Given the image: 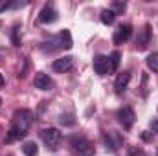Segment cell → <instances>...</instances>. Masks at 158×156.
Returning a JSON list of instances; mask_svg holds the SVG:
<instances>
[{"instance_id":"ac0fdd59","label":"cell","mask_w":158,"mask_h":156,"mask_svg":"<svg viewBox=\"0 0 158 156\" xmlns=\"http://www.w3.org/2000/svg\"><path fill=\"white\" fill-rule=\"evenodd\" d=\"M151 129H153L155 132H158V119H153V121H151Z\"/></svg>"},{"instance_id":"9c48e42d","label":"cell","mask_w":158,"mask_h":156,"mask_svg":"<svg viewBox=\"0 0 158 156\" xmlns=\"http://www.w3.org/2000/svg\"><path fill=\"white\" fill-rule=\"evenodd\" d=\"M33 86L35 88H39V90H52L53 88V81L48 77L46 74H42V72H37L35 74V77H33Z\"/></svg>"},{"instance_id":"6da1fadb","label":"cell","mask_w":158,"mask_h":156,"mask_svg":"<svg viewBox=\"0 0 158 156\" xmlns=\"http://www.w3.org/2000/svg\"><path fill=\"white\" fill-rule=\"evenodd\" d=\"M33 121V116L30 110H17L13 114V121H11V127L7 130V136H6V142L7 143H13L20 138H24L30 130V125Z\"/></svg>"},{"instance_id":"ffe728a7","label":"cell","mask_w":158,"mask_h":156,"mask_svg":"<svg viewBox=\"0 0 158 156\" xmlns=\"http://www.w3.org/2000/svg\"><path fill=\"white\" fill-rule=\"evenodd\" d=\"M0 105H2V99H0Z\"/></svg>"},{"instance_id":"9a60e30c","label":"cell","mask_w":158,"mask_h":156,"mask_svg":"<svg viewBox=\"0 0 158 156\" xmlns=\"http://www.w3.org/2000/svg\"><path fill=\"white\" fill-rule=\"evenodd\" d=\"M147 66H149V70L158 72V53H151L147 57Z\"/></svg>"},{"instance_id":"e0dca14e","label":"cell","mask_w":158,"mask_h":156,"mask_svg":"<svg viewBox=\"0 0 158 156\" xmlns=\"http://www.w3.org/2000/svg\"><path fill=\"white\" fill-rule=\"evenodd\" d=\"M114 7H116L118 11H125V4H121V2H116V4H114Z\"/></svg>"},{"instance_id":"7c38bea8","label":"cell","mask_w":158,"mask_h":156,"mask_svg":"<svg viewBox=\"0 0 158 156\" xmlns=\"http://www.w3.org/2000/svg\"><path fill=\"white\" fill-rule=\"evenodd\" d=\"M129 83H131V74H129V72H123V74H119L118 77H116V83H114V88H116V92H118V94L125 92V90H127V86H129Z\"/></svg>"},{"instance_id":"d6986e66","label":"cell","mask_w":158,"mask_h":156,"mask_svg":"<svg viewBox=\"0 0 158 156\" xmlns=\"http://www.w3.org/2000/svg\"><path fill=\"white\" fill-rule=\"evenodd\" d=\"M6 84V81H4V77H2V74H0V86H4Z\"/></svg>"},{"instance_id":"30bf717a","label":"cell","mask_w":158,"mask_h":156,"mask_svg":"<svg viewBox=\"0 0 158 156\" xmlns=\"http://www.w3.org/2000/svg\"><path fill=\"white\" fill-rule=\"evenodd\" d=\"M39 20L42 22V24H50V22H55V20H57V11H55V7H53V6H50V4H46V6L40 9Z\"/></svg>"},{"instance_id":"5b68a950","label":"cell","mask_w":158,"mask_h":156,"mask_svg":"<svg viewBox=\"0 0 158 156\" xmlns=\"http://www.w3.org/2000/svg\"><path fill=\"white\" fill-rule=\"evenodd\" d=\"M52 68H53V72H57V74H66V72H70V70L74 68V57L66 55V57L55 59L53 64H52Z\"/></svg>"},{"instance_id":"5bb4252c","label":"cell","mask_w":158,"mask_h":156,"mask_svg":"<svg viewBox=\"0 0 158 156\" xmlns=\"http://www.w3.org/2000/svg\"><path fill=\"white\" fill-rule=\"evenodd\" d=\"M22 153L26 156H37V153H39L37 143H35V142H26V143L22 145Z\"/></svg>"},{"instance_id":"8fae6325","label":"cell","mask_w":158,"mask_h":156,"mask_svg":"<svg viewBox=\"0 0 158 156\" xmlns=\"http://www.w3.org/2000/svg\"><path fill=\"white\" fill-rule=\"evenodd\" d=\"M149 39H151V26H143V30L138 33V40H136V48L138 50H145L147 44H149Z\"/></svg>"},{"instance_id":"277c9868","label":"cell","mask_w":158,"mask_h":156,"mask_svg":"<svg viewBox=\"0 0 158 156\" xmlns=\"http://www.w3.org/2000/svg\"><path fill=\"white\" fill-rule=\"evenodd\" d=\"M134 119H136V114H134V110H132L131 107H123V109L118 112V121L123 125V129H125V130L132 129Z\"/></svg>"},{"instance_id":"7a4b0ae2","label":"cell","mask_w":158,"mask_h":156,"mask_svg":"<svg viewBox=\"0 0 158 156\" xmlns=\"http://www.w3.org/2000/svg\"><path fill=\"white\" fill-rule=\"evenodd\" d=\"M119 51H114L110 53L109 57L105 55H96L94 57V72L98 76H107V74H114L116 68L119 64Z\"/></svg>"},{"instance_id":"ba28073f","label":"cell","mask_w":158,"mask_h":156,"mask_svg":"<svg viewBox=\"0 0 158 156\" xmlns=\"http://www.w3.org/2000/svg\"><path fill=\"white\" fill-rule=\"evenodd\" d=\"M131 35H132V26L131 24H121L118 30L114 31V44H123V42H127V40L131 39Z\"/></svg>"},{"instance_id":"52a82bcc","label":"cell","mask_w":158,"mask_h":156,"mask_svg":"<svg viewBox=\"0 0 158 156\" xmlns=\"http://www.w3.org/2000/svg\"><path fill=\"white\" fill-rule=\"evenodd\" d=\"M53 44H57V48H63V50H70L72 46H74V42H72V35H70V31L68 30H63V31H59L53 39H52Z\"/></svg>"},{"instance_id":"44dd1931","label":"cell","mask_w":158,"mask_h":156,"mask_svg":"<svg viewBox=\"0 0 158 156\" xmlns=\"http://www.w3.org/2000/svg\"><path fill=\"white\" fill-rule=\"evenodd\" d=\"M0 26H2V22H0Z\"/></svg>"},{"instance_id":"2e32d148","label":"cell","mask_w":158,"mask_h":156,"mask_svg":"<svg viewBox=\"0 0 158 156\" xmlns=\"http://www.w3.org/2000/svg\"><path fill=\"white\" fill-rule=\"evenodd\" d=\"M9 6H11V4H9L7 0H0V13H2V11H6Z\"/></svg>"},{"instance_id":"3957f363","label":"cell","mask_w":158,"mask_h":156,"mask_svg":"<svg viewBox=\"0 0 158 156\" xmlns=\"http://www.w3.org/2000/svg\"><path fill=\"white\" fill-rule=\"evenodd\" d=\"M40 138H42L44 145H46L50 151H57V149H59V145H61L63 134H61V130H59V129L50 127V129H44V130L40 132Z\"/></svg>"},{"instance_id":"4fadbf2b","label":"cell","mask_w":158,"mask_h":156,"mask_svg":"<svg viewBox=\"0 0 158 156\" xmlns=\"http://www.w3.org/2000/svg\"><path fill=\"white\" fill-rule=\"evenodd\" d=\"M114 20H116V11L114 9H103L101 11V22L103 24L110 26V24H114Z\"/></svg>"},{"instance_id":"8992f818","label":"cell","mask_w":158,"mask_h":156,"mask_svg":"<svg viewBox=\"0 0 158 156\" xmlns=\"http://www.w3.org/2000/svg\"><path fill=\"white\" fill-rule=\"evenodd\" d=\"M70 143H72V147L79 153V156H92V147H90L88 140L79 138V136H74V138L70 140Z\"/></svg>"}]
</instances>
